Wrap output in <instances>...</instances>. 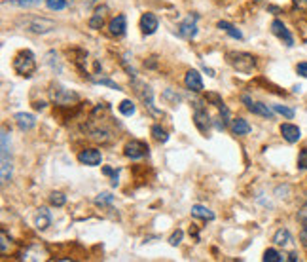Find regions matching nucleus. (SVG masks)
I'll return each mask as SVG.
<instances>
[{
    "instance_id": "1",
    "label": "nucleus",
    "mask_w": 307,
    "mask_h": 262,
    "mask_svg": "<svg viewBox=\"0 0 307 262\" xmlns=\"http://www.w3.org/2000/svg\"><path fill=\"white\" fill-rule=\"evenodd\" d=\"M226 61L231 69L243 74H250L256 69V57L252 53L247 52H228L226 53Z\"/></svg>"
},
{
    "instance_id": "2",
    "label": "nucleus",
    "mask_w": 307,
    "mask_h": 262,
    "mask_svg": "<svg viewBox=\"0 0 307 262\" xmlns=\"http://www.w3.org/2000/svg\"><path fill=\"white\" fill-rule=\"evenodd\" d=\"M14 70H16L19 76H25V78H31L36 70V57L31 50H21L14 57Z\"/></svg>"
},
{
    "instance_id": "3",
    "label": "nucleus",
    "mask_w": 307,
    "mask_h": 262,
    "mask_svg": "<svg viewBox=\"0 0 307 262\" xmlns=\"http://www.w3.org/2000/svg\"><path fill=\"white\" fill-rule=\"evenodd\" d=\"M193 103V123H195V127L203 133V135H209V131H211V116H209V112H207V108L203 106V99H193L192 101Z\"/></svg>"
},
{
    "instance_id": "4",
    "label": "nucleus",
    "mask_w": 307,
    "mask_h": 262,
    "mask_svg": "<svg viewBox=\"0 0 307 262\" xmlns=\"http://www.w3.org/2000/svg\"><path fill=\"white\" fill-rule=\"evenodd\" d=\"M133 87H135V91L138 93V97L142 99V103H144V108L152 114L154 118H161L163 116V112L159 110V108H155L154 105V91L150 86H146V84H140L138 80H133Z\"/></svg>"
},
{
    "instance_id": "5",
    "label": "nucleus",
    "mask_w": 307,
    "mask_h": 262,
    "mask_svg": "<svg viewBox=\"0 0 307 262\" xmlns=\"http://www.w3.org/2000/svg\"><path fill=\"white\" fill-rule=\"evenodd\" d=\"M23 27H25V31L34 33V35H46V33L55 31L57 25H55V21L48 18H27L23 21Z\"/></svg>"
},
{
    "instance_id": "6",
    "label": "nucleus",
    "mask_w": 307,
    "mask_h": 262,
    "mask_svg": "<svg viewBox=\"0 0 307 262\" xmlns=\"http://www.w3.org/2000/svg\"><path fill=\"white\" fill-rule=\"evenodd\" d=\"M51 99L55 101V105L70 106V105H76V103L80 101V95H78L76 91H72V89H67V87L55 84L53 89H51Z\"/></svg>"
},
{
    "instance_id": "7",
    "label": "nucleus",
    "mask_w": 307,
    "mask_h": 262,
    "mask_svg": "<svg viewBox=\"0 0 307 262\" xmlns=\"http://www.w3.org/2000/svg\"><path fill=\"white\" fill-rule=\"evenodd\" d=\"M12 179V161H10V135L8 129H2V182L6 184Z\"/></svg>"
},
{
    "instance_id": "8",
    "label": "nucleus",
    "mask_w": 307,
    "mask_h": 262,
    "mask_svg": "<svg viewBox=\"0 0 307 262\" xmlns=\"http://www.w3.org/2000/svg\"><path fill=\"white\" fill-rule=\"evenodd\" d=\"M241 101L247 105V108H249L252 114H258V116H262V118H268V120H273V118H275V110H273V108H269V106L264 105V103L252 101L249 95H243V97H241Z\"/></svg>"
},
{
    "instance_id": "9",
    "label": "nucleus",
    "mask_w": 307,
    "mask_h": 262,
    "mask_svg": "<svg viewBox=\"0 0 307 262\" xmlns=\"http://www.w3.org/2000/svg\"><path fill=\"white\" fill-rule=\"evenodd\" d=\"M123 154L129 158V160H140V158H144L148 154V144L136 139L129 141L125 144V148H123Z\"/></svg>"
},
{
    "instance_id": "10",
    "label": "nucleus",
    "mask_w": 307,
    "mask_h": 262,
    "mask_svg": "<svg viewBox=\"0 0 307 262\" xmlns=\"http://www.w3.org/2000/svg\"><path fill=\"white\" fill-rule=\"evenodd\" d=\"M271 33L277 36L279 40H283L287 48H292V46H294V36L290 35V31L287 29V25H285V23H283L281 19H273Z\"/></svg>"
},
{
    "instance_id": "11",
    "label": "nucleus",
    "mask_w": 307,
    "mask_h": 262,
    "mask_svg": "<svg viewBox=\"0 0 307 262\" xmlns=\"http://www.w3.org/2000/svg\"><path fill=\"white\" fill-rule=\"evenodd\" d=\"M178 35L186 40H192L197 35V16H188L184 21L178 23Z\"/></svg>"
},
{
    "instance_id": "12",
    "label": "nucleus",
    "mask_w": 307,
    "mask_h": 262,
    "mask_svg": "<svg viewBox=\"0 0 307 262\" xmlns=\"http://www.w3.org/2000/svg\"><path fill=\"white\" fill-rule=\"evenodd\" d=\"M78 161L82 165H89V167H97L101 165L102 161V154L97 150V148H85L78 154Z\"/></svg>"
},
{
    "instance_id": "13",
    "label": "nucleus",
    "mask_w": 307,
    "mask_h": 262,
    "mask_svg": "<svg viewBox=\"0 0 307 262\" xmlns=\"http://www.w3.org/2000/svg\"><path fill=\"white\" fill-rule=\"evenodd\" d=\"M184 84H186L188 89L193 91V93H201V91H203V78H201V74L195 69H190L186 72Z\"/></svg>"
},
{
    "instance_id": "14",
    "label": "nucleus",
    "mask_w": 307,
    "mask_h": 262,
    "mask_svg": "<svg viewBox=\"0 0 307 262\" xmlns=\"http://www.w3.org/2000/svg\"><path fill=\"white\" fill-rule=\"evenodd\" d=\"M125 29H127V18L123 14H119L114 19H110V23H108V33L112 36H116V38L125 35Z\"/></svg>"
},
{
    "instance_id": "15",
    "label": "nucleus",
    "mask_w": 307,
    "mask_h": 262,
    "mask_svg": "<svg viewBox=\"0 0 307 262\" xmlns=\"http://www.w3.org/2000/svg\"><path fill=\"white\" fill-rule=\"evenodd\" d=\"M34 226L38 228L40 232L48 230L51 226V213L48 207H40L34 215Z\"/></svg>"
},
{
    "instance_id": "16",
    "label": "nucleus",
    "mask_w": 307,
    "mask_h": 262,
    "mask_svg": "<svg viewBox=\"0 0 307 262\" xmlns=\"http://www.w3.org/2000/svg\"><path fill=\"white\" fill-rule=\"evenodd\" d=\"M281 135H283V139L287 141V142L294 144V142L300 141L302 131H300V127L294 125V123H283V125H281Z\"/></svg>"
},
{
    "instance_id": "17",
    "label": "nucleus",
    "mask_w": 307,
    "mask_h": 262,
    "mask_svg": "<svg viewBox=\"0 0 307 262\" xmlns=\"http://www.w3.org/2000/svg\"><path fill=\"white\" fill-rule=\"evenodd\" d=\"M157 25H159V21H157V18L154 14H142V18H140V31H142V35L146 36L154 35L157 31Z\"/></svg>"
},
{
    "instance_id": "18",
    "label": "nucleus",
    "mask_w": 307,
    "mask_h": 262,
    "mask_svg": "<svg viewBox=\"0 0 307 262\" xmlns=\"http://www.w3.org/2000/svg\"><path fill=\"white\" fill-rule=\"evenodd\" d=\"M14 120H16L17 127L21 131H29V129H33L34 125H36V118H34L33 114H29V112H17L16 116H14Z\"/></svg>"
},
{
    "instance_id": "19",
    "label": "nucleus",
    "mask_w": 307,
    "mask_h": 262,
    "mask_svg": "<svg viewBox=\"0 0 307 262\" xmlns=\"http://www.w3.org/2000/svg\"><path fill=\"white\" fill-rule=\"evenodd\" d=\"M106 14H108V8H106V6H99V8L95 10V14L91 16V19H89V29H93V31L102 29L104 19H106Z\"/></svg>"
},
{
    "instance_id": "20",
    "label": "nucleus",
    "mask_w": 307,
    "mask_h": 262,
    "mask_svg": "<svg viewBox=\"0 0 307 262\" xmlns=\"http://www.w3.org/2000/svg\"><path fill=\"white\" fill-rule=\"evenodd\" d=\"M89 139L95 141V142H101V144H106V142H110L112 135H110V131L106 127H93L89 131Z\"/></svg>"
},
{
    "instance_id": "21",
    "label": "nucleus",
    "mask_w": 307,
    "mask_h": 262,
    "mask_svg": "<svg viewBox=\"0 0 307 262\" xmlns=\"http://www.w3.org/2000/svg\"><path fill=\"white\" fill-rule=\"evenodd\" d=\"M48 253H46V249L44 247H40V245H33V247H29L25 253H23V261H40V259H44Z\"/></svg>"
},
{
    "instance_id": "22",
    "label": "nucleus",
    "mask_w": 307,
    "mask_h": 262,
    "mask_svg": "<svg viewBox=\"0 0 307 262\" xmlns=\"http://www.w3.org/2000/svg\"><path fill=\"white\" fill-rule=\"evenodd\" d=\"M273 243L277 247H287V245L292 243V236H290L288 230L287 228H279L275 232V236H273Z\"/></svg>"
},
{
    "instance_id": "23",
    "label": "nucleus",
    "mask_w": 307,
    "mask_h": 262,
    "mask_svg": "<svg viewBox=\"0 0 307 262\" xmlns=\"http://www.w3.org/2000/svg\"><path fill=\"white\" fill-rule=\"evenodd\" d=\"M231 131L235 135H247V133H250V123L245 118H235V120H231Z\"/></svg>"
},
{
    "instance_id": "24",
    "label": "nucleus",
    "mask_w": 307,
    "mask_h": 262,
    "mask_svg": "<svg viewBox=\"0 0 307 262\" xmlns=\"http://www.w3.org/2000/svg\"><path fill=\"white\" fill-rule=\"evenodd\" d=\"M192 217L201 219V221H214V213L205 205H193L192 207Z\"/></svg>"
},
{
    "instance_id": "25",
    "label": "nucleus",
    "mask_w": 307,
    "mask_h": 262,
    "mask_svg": "<svg viewBox=\"0 0 307 262\" xmlns=\"http://www.w3.org/2000/svg\"><path fill=\"white\" fill-rule=\"evenodd\" d=\"M218 29L224 31L226 35H230L231 38H235V40H243V33L239 29H235L231 23H228V21H218Z\"/></svg>"
},
{
    "instance_id": "26",
    "label": "nucleus",
    "mask_w": 307,
    "mask_h": 262,
    "mask_svg": "<svg viewBox=\"0 0 307 262\" xmlns=\"http://www.w3.org/2000/svg\"><path fill=\"white\" fill-rule=\"evenodd\" d=\"M287 261H288V257L283 255V253H279V251H275V249H268L264 253V262H287Z\"/></svg>"
},
{
    "instance_id": "27",
    "label": "nucleus",
    "mask_w": 307,
    "mask_h": 262,
    "mask_svg": "<svg viewBox=\"0 0 307 262\" xmlns=\"http://www.w3.org/2000/svg\"><path fill=\"white\" fill-rule=\"evenodd\" d=\"M152 137L157 142H167L169 141V133L159 125V123H155V125H152Z\"/></svg>"
},
{
    "instance_id": "28",
    "label": "nucleus",
    "mask_w": 307,
    "mask_h": 262,
    "mask_svg": "<svg viewBox=\"0 0 307 262\" xmlns=\"http://www.w3.org/2000/svg\"><path fill=\"white\" fill-rule=\"evenodd\" d=\"M118 110L123 114V116H133L135 114V103L133 101H129V99H123L121 103L118 105Z\"/></svg>"
},
{
    "instance_id": "29",
    "label": "nucleus",
    "mask_w": 307,
    "mask_h": 262,
    "mask_svg": "<svg viewBox=\"0 0 307 262\" xmlns=\"http://www.w3.org/2000/svg\"><path fill=\"white\" fill-rule=\"evenodd\" d=\"M163 99H165L171 106H178V103L182 101V97H180L174 89H165V91H163Z\"/></svg>"
},
{
    "instance_id": "30",
    "label": "nucleus",
    "mask_w": 307,
    "mask_h": 262,
    "mask_svg": "<svg viewBox=\"0 0 307 262\" xmlns=\"http://www.w3.org/2000/svg\"><path fill=\"white\" fill-rule=\"evenodd\" d=\"M50 203L53 207H63L67 203V196L61 192H51L50 194Z\"/></svg>"
},
{
    "instance_id": "31",
    "label": "nucleus",
    "mask_w": 307,
    "mask_h": 262,
    "mask_svg": "<svg viewBox=\"0 0 307 262\" xmlns=\"http://www.w3.org/2000/svg\"><path fill=\"white\" fill-rule=\"evenodd\" d=\"M112 202H114V196L110 192H101L97 198H95V205H101V207H104V205H112Z\"/></svg>"
},
{
    "instance_id": "32",
    "label": "nucleus",
    "mask_w": 307,
    "mask_h": 262,
    "mask_svg": "<svg viewBox=\"0 0 307 262\" xmlns=\"http://www.w3.org/2000/svg\"><path fill=\"white\" fill-rule=\"evenodd\" d=\"M205 101L207 103H211V105H214V106H218L220 108L222 105H224V101H222V97L216 93V91H209L207 95H205Z\"/></svg>"
},
{
    "instance_id": "33",
    "label": "nucleus",
    "mask_w": 307,
    "mask_h": 262,
    "mask_svg": "<svg viewBox=\"0 0 307 262\" xmlns=\"http://www.w3.org/2000/svg\"><path fill=\"white\" fill-rule=\"evenodd\" d=\"M46 6L51 12H61L67 8V0H46Z\"/></svg>"
},
{
    "instance_id": "34",
    "label": "nucleus",
    "mask_w": 307,
    "mask_h": 262,
    "mask_svg": "<svg viewBox=\"0 0 307 262\" xmlns=\"http://www.w3.org/2000/svg\"><path fill=\"white\" fill-rule=\"evenodd\" d=\"M273 110H275V112H279V114H283L287 120H292V118H294V110L288 108V106H285V105H273Z\"/></svg>"
},
{
    "instance_id": "35",
    "label": "nucleus",
    "mask_w": 307,
    "mask_h": 262,
    "mask_svg": "<svg viewBox=\"0 0 307 262\" xmlns=\"http://www.w3.org/2000/svg\"><path fill=\"white\" fill-rule=\"evenodd\" d=\"M93 82L99 84V86H108V87H112V89H116V91H121V86L116 84V82H112L110 78H93Z\"/></svg>"
},
{
    "instance_id": "36",
    "label": "nucleus",
    "mask_w": 307,
    "mask_h": 262,
    "mask_svg": "<svg viewBox=\"0 0 307 262\" xmlns=\"http://www.w3.org/2000/svg\"><path fill=\"white\" fill-rule=\"evenodd\" d=\"M102 173L110 177V184H112V186H118L119 184V177L116 169H112V167H102Z\"/></svg>"
},
{
    "instance_id": "37",
    "label": "nucleus",
    "mask_w": 307,
    "mask_h": 262,
    "mask_svg": "<svg viewBox=\"0 0 307 262\" xmlns=\"http://www.w3.org/2000/svg\"><path fill=\"white\" fill-rule=\"evenodd\" d=\"M40 2H44V0H10V4L19 6V8H31V6H38Z\"/></svg>"
},
{
    "instance_id": "38",
    "label": "nucleus",
    "mask_w": 307,
    "mask_h": 262,
    "mask_svg": "<svg viewBox=\"0 0 307 262\" xmlns=\"http://www.w3.org/2000/svg\"><path fill=\"white\" fill-rule=\"evenodd\" d=\"M46 63L51 65V69L53 70L57 69V72H61V65H59V61H57V53L55 52H50L48 55H46Z\"/></svg>"
},
{
    "instance_id": "39",
    "label": "nucleus",
    "mask_w": 307,
    "mask_h": 262,
    "mask_svg": "<svg viewBox=\"0 0 307 262\" xmlns=\"http://www.w3.org/2000/svg\"><path fill=\"white\" fill-rule=\"evenodd\" d=\"M298 169L300 171H306L307 169V148H302L300 154H298Z\"/></svg>"
},
{
    "instance_id": "40",
    "label": "nucleus",
    "mask_w": 307,
    "mask_h": 262,
    "mask_svg": "<svg viewBox=\"0 0 307 262\" xmlns=\"http://www.w3.org/2000/svg\"><path fill=\"white\" fill-rule=\"evenodd\" d=\"M182 238H184V232H182V230H176V232H173V236L169 238V245H173V247L180 245Z\"/></svg>"
},
{
    "instance_id": "41",
    "label": "nucleus",
    "mask_w": 307,
    "mask_h": 262,
    "mask_svg": "<svg viewBox=\"0 0 307 262\" xmlns=\"http://www.w3.org/2000/svg\"><path fill=\"white\" fill-rule=\"evenodd\" d=\"M0 240H2V243H0V253L2 255H6L8 253V243H10V238H8V234L2 230L0 232Z\"/></svg>"
},
{
    "instance_id": "42",
    "label": "nucleus",
    "mask_w": 307,
    "mask_h": 262,
    "mask_svg": "<svg viewBox=\"0 0 307 262\" xmlns=\"http://www.w3.org/2000/svg\"><path fill=\"white\" fill-rule=\"evenodd\" d=\"M292 6H294V10L307 14V0H292Z\"/></svg>"
},
{
    "instance_id": "43",
    "label": "nucleus",
    "mask_w": 307,
    "mask_h": 262,
    "mask_svg": "<svg viewBox=\"0 0 307 262\" xmlns=\"http://www.w3.org/2000/svg\"><path fill=\"white\" fill-rule=\"evenodd\" d=\"M296 72H298L300 76L307 78V61H304V63H298V67H296Z\"/></svg>"
},
{
    "instance_id": "44",
    "label": "nucleus",
    "mask_w": 307,
    "mask_h": 262,
    "mask_svg": "<svg viewBox=\"0 0 307 262\" xmlns=\"http://www.w3.org/2000/svg\"><path fill=\"white\" fill-rule=\"evenodd\" d=\"M300 221H302L304 228H307V211H302V213H300Z\"/></svg>"
},
{
    "instance_id": "45",
    "label": "nucleus",
    "mask_w": 307,
    "mask_h": 262,
    "mask_svg": "<svg viewBox=\"0 0 307 262\" xmlns=\"http://www.w3.org/2000/svg\"><path fill=\"white\" fill-rule=\"evenodd\" d=\"M300 238H302V243H304V247H307V228L302 230V236H300Z\"/></svg>"
},
{
    "instance_id": "46",
    "label": "nucleus",
    "mask_w": 307,
    "mask_h": 262,
    "mask_svg": "<svg viewBox=\"0 0 307 262\" xmlns=\"http://www.w3.org/2000/svg\"><path fill=\"white\" fill-rule=\"evenodd\" d=\"M203 70H205V72H207V74H209V76H211V78H214V76H216V74H214V70H212V69H209L207 65H203Z\"/></svg>"
}]
</instances>
